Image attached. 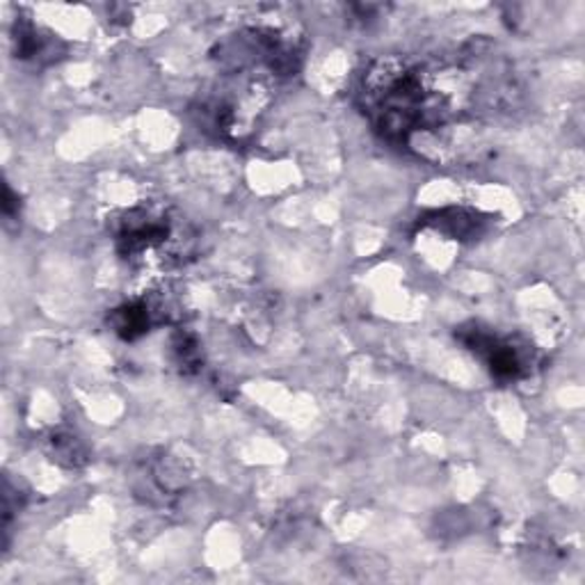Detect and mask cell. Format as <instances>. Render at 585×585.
<instances>
[{"label":"cell","instance_id":"cell-3","mask_svg":"<svg viewBox=\"0 0 585 585\" xmlns=\"http://www.w3.org/2000/svg\"><path fill=\"white\" fill-rule=\"evenodd\" d=\"M170 314V303L162 298H138L117 307L108 323L119 339L136 341L151 331V327L162 325Z\"/></svg>","mask_w":585,"mask_h":585},{"label":"cell","instance_id":"cell-4","mask_svg":"<svg viewBox=\"0 0 585 585\" xmlns=\"http://www.w3.org/2000/svg\"><path fill=\"white\" fill-rule=\"evenodd\" d=\"M424 227H430L455 240H476L487 229V218L478 211L467 208H442L422 220Z\"/></svg>","mask_w":585,"mask_h":585},{"label":"cell","instance_id":"cell-1","mask_svg":"<svg viewBox=\"0 0 585 585\" xmlns=\"http://www.w3.org/2000/svg\"><path fill=\"white\" fill-rule=\"evenodd\" d=\"M117 252L129 264L156 261L162 266L181 264L190 252V231L181 218L167 208L136 206L112 220Z\"/></svg>","mask_w":585,"mask_h":585},{"label":"cell","instance_id":"cell-2","mask_svg":"<svg viewBox=\"0 0 585 585\" xmlns=\"http://www.w3.org/2000/svg\"><path fill=\"white\" fill-rule=\"evenodd\" d=\"M459 344L485 359L489 373L498 383H517L531 373L533 348L513 337H498L489 327L469 323L455 331Z\"/></svg>","mask_w":585,"mask_h":585},{"label":"cell","instance_id":"cell-6","mask_svg":"<svg viewBox=\"0 0 585 585\" xmlns=\"http://www.w3.org/2000/svg\"><path fill=\"white\" fill-rule=\"evenodd\" d=\"M51 455L62 467L76 469L88 463V448L71 433H56L51 437Z\"/></svg>","mask_w":585,"mask_h":585},{"label":"cell","instance_id":"cell-5","mask_svg":"<svg viewBox=\"0 0 585 585\" xmlns=\"http://www.w3.org/2000/svg\"><path fill=\"white\" fill-rule=\"evenodd\" d=\"M14 53L17 58L21 60H34V62H41V60H56L58 56V49H56V41L51 39V34L41 32L39 28H34V23L26 21V19H19L17 23V30H14Z\"/></svg>","mask_w":585,"mask_h":585},{"label":"cell","instance_id":"cell-7","mask_svg":"<svg viewBox=\"0 0 585 585\" xmlns=\"http://www.w3.org/2000/svg\"><path fill=\"white\" fill-rule=\"evenodd\" d=\"M172 353H175V361L184 373H195L201 366V348L197 337L192 334L179 329L172 339Z\"/></svg>","mask_w":585,"mask_h":585}]
</instances>
